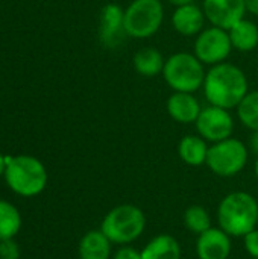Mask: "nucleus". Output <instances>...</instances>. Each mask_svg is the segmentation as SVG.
Returning <instances> with one entry per match:
<instances>
[{"label":"nucleus","mask_w":258,"mask_h":259,"mask_svg":"<svg viewBox=\"0 0 258 259\" xmlns=\"http://www.w3.org/2000/svg\"><path fill=\"white\" fill-rule=\"evenodd\" d=\"M202 90L210 105L224 109L237 108L242 99L249 93L243 70L227 61L213 65L207 71Z\"/></svg>","instance_id":"nucleus-1"},{"label":"nucleus","mask_w":258,"mask_h":259,"mask_svg":"<svg viewBox=\"0 0 258 259\" xmlns=\"http://www.w3.org/2000/svg\"><path fill=\"white\" fill-rule=\"evenodd\" d=\"M217 223L231 238H243L258 226L257 199L246 191L227 194L217 206Z\"/></svg>","instance_id":"nucleus-2"},{"label":"nucleus","mask_w":258,"mask_h":259,"mask_svg":"<svg viewBox=\"0 0 258 259\" xmlns=\"http://www.w3.org/2000/svg\"><path fill=\"white\" fill-rule=\"evenodd\" d=\"M5 181L8 187L21 197H35L47 185V170L44 164L30 155L6 156Z\"/></svg>","instance_id":"nucleus-3"},{"label":"nucleus","mask_w":258,"mask_h":259,"mask_svg":"<svg viewBox=\"0 0 258 259\" xmlns=\"http://www.w3.org/2000/svg\"><path fill=\"white\" fill-rule=\"evenodd\" d=\"M146 223V214L141 208L132 203H122L105 214L100 223V231L113 244L128 246L143 235Z\"/></svg>","instance_id":"nucleus-4"},{"label":"nucleus","mask_w":258,"mask_h":259,"mask_svg":"<svg viewBox=\"0 0 258 259\" xmlns=\"http://www.w3.org/2000/svg\"><path fill=\"white\" fill-rule=\"evenodd\" d=\"M161 74L173 91L195 93L204 87L207 73L195 53L178 52L166 59Z\"/></svg>","instance_id":"nucleus-5"},{"label":"nucleus","mask_w":258,"mask_h":259,"mask_svg":"<svg viewBox=\"0 0 258 259\" xmlns=\"http://www.w3.org/2000/svg\"><path fill=\"white\" fill-rule=\"evenodd\" d=\"M249 149L239 138L230 137L210 144L205 165L211 173L220 178H234L248 164Z\"/></svg>","instance_id":"nucleus-6"},{"label":"nucleus","mask_w":258,"mask_h":259,"mask_svg":"<svg viewBox=\"0 0 258 259\" xmlns=\"http://www.w3.org/2000/svg\"><path fill=\"white\" fill-rule=\"evenodd\" d=\"M164 20L161 0H132L125 8V30L129 38L146 39L155 35Z\"/></svg>","instance_id":"nucleus-7"},{"label":"nucleus","mask_w":258,"mask_h":259,"mask_svg":"<svg viewBox=\"0 0 258 259\" xmlns=\"http://www.w3.org/2000/svg\"><path fill=\"white\" fill-rule=\"evenodd\" d=\"M233 52V44L228 30L210 26L196 35L193 53L204 65H217L225 62Z\"/></svg>","instance_id":"nucleus-8"},{"label":"nucleus","mask_w":258,"mask_h":259,"mask_svg":"<svg viewBox=\"0 0 258 259\" xmlns=\"http://www.w3.org/2000/svg\"><path fill=\"white\" fill-rule=\"evenodd\" d=\"M195 124L198 135H201L210 144L227 140L233 137L234 132V118L230 109H224L213 105L202 108Z\"/></svg>","instance_id":"nucleus-9"},{"label":"nucleus","mask_w":258,"mask_h":259,"mask_svg":"<svg viewBox=\"0 0 258 259\" xmlns=\"http://www.w3.org/2000/svg\"><path fill=\"white\" fill-rule=\"evenodd\" d=\"M126 36L125 9L117 3H106L99 14V39L102 46L117 49Z\"/></svg>","instance_id":"nucleus-10"},{"label":"nucleus","mask_w":258,"mask_h":259,"mask_svg":"<svg viewBox=\"0 0 258 259\" xmlns=\"http://www.w3.org/2000/svg\"><path fill=\"white\" fill-rule=\"evenodd\" d=\"M204 14L211 26L230 30L234 24L245 18V0H204Z\"/></svg>","instance_id":"nucleus-11"},{"label":"nucleus","mask_w":258,"mask_h":259,"mask_svg":"<svg viewBox=\"0 0 258 259\" xmlns=\"http://www.w3.org/2000/svg\"><path fill=\"white\" fill-rule=\"evenodd\" d=\"M231 252V237L220 228L211 226L196 238V255L199 259H228Z\"/></svg>","instance_id":"nucleus-12"},{"label":"nucleus","mask_w":258,"mask_h":259,"mask_svg":"<svg viewBox=\"0 0 258 259\" xmlns=\"http://www.w3.org/2000/svg\"><path fill=\"white\" fill-rule=\"evenodd\" d=\"M207 17L204 9L195 2L176 6L172 14V26L182 36H196L204 30Z\"/></svg>","instance_id":"nucleus-13"},{"label":"nucleus","mask_w":258,"mask_h":259,"mask_svg":"<svg viewBox=\"0 0 258 259\" xmlns=\"http://www.w3.org/2000/svg\"><path fill=\"white\" fill-rule=\"evenodd\" d=\"M166 109L170 118L181 124L195 123L202 111L201 103L193 96V93H178V91H173V94L167 99Z\"/></svg>","instance_id":"nucleus-14"},{"label":"nucleus","mask_w":258,"mask_h":259,"mask_svg":"<svg viewBox=\"0 0 258 259\" xmlns=\"http://www.w3.org/2000/svg\"><path fill=\"white\" fill-rule=\"evenodd\" d=\"M141 259H181L182 249L179 241L170 234L152 237L140 250Z\"/></svg>","instance_id":"nucleus-15"},{"label":"nucleus","mask_w":258,"mask_h":259,"mask_svg":"<svg viewBox=\"0 0 258 259\" xmlns=\"http://www.w3.org/2000/svg\"><path fill=\"white\" fill-rule=\"evenodd\" d=\"M79 258L81 259H111L113 243L100 231H88L79 241Z\"/></svg>","instance_id":"nucleus-16"},{"label":"nucleus","mask_w":258,"mask_h":259,"mask_svg":"<svg viewBox=\"0 0 258 259\" xmlns=\"http://www.w3.org/2000/svg\"><path fill=\"white\" fill-rule=\"evenodd\" d=\"M208 143L201 135H184L178 143V156L189 167H201L207 162Z\"/></svg>","instance_id":"nucleus-17"},{"label":"nucleus","mask_w":258,"mask_h":259,"mask_svg":"<svg viewBox=\"0 0 258 259\" xmlns=\"http://www.w3.org/2000/svg\"><path fill=\"white\" fill-rule=\"evenodd\" d=\"M230 39L233 49L242 53H248L255 50L258 46V26L251 20H240L230 30Z\"/></svg>","instance_id":"nucleus-18"},{"label":"nucleus","mask_w":258,"mask_h":259,"mask_svg":"<svg viewBox=\"0 0 258 259\" xmlns=\"http://www.w3.org/2000/svg\"><path fill=\"white\" fill-rule=\"evenodd\" d=\"M164 62L166 59L163 53L155 47H143L132 58V65L135 71L143 77H155L161 74Z\"/></svg>","instance_id":"nucleus-19"},{"label":"nucleus","mask_w":258,"mask_h":259,"mask_svg":"<svg viewBox=\"0 0 258 259\" xmlns=\"http://www.w3.org/2000/svg\"><path fill=\"white\" fill-rule=\"evenodd\" d=\"M21 228V215L18 209L0 199V241L14 238Z\"/></svg>","instance_id":"nucleus-20"},{"label":"nucleus","mask_w":258,"mask_h":259,"mask_svg":"<svg viewBox=\"0 0 258 259\" xmlns=\"http://www.w3.org/2000/svg\"><path fill=\"white\" fill-rule=\"evenodd\" d=\"M239 121L251 132L258 131V91H249L236 108Z\"/></svg>","instance_id":"nucleus-21"},{"label":"nucleus","mask_w":258,"mask_h":259,"mask_svg":"<svg viewBox=\"0 0 258 259\" xmlns=\"http://www.w3.org/2000/svg\"><path fill=\"white\" fill-rule=\"evenodd\" d=\"M184 226L195 235H201L211 228L210 212L201 205H192L184 211Z\"/></svg>","instance_id":"nucleus-22"},{"label":"nucleus","mask_w":258,"mask_h":259,"mask_svg":"<svg viewBox=\"0 0 258 259\" xmlns=\"http://www.w3.org/2000/svg\"><path fill=\"white\" fill-rule=\"evenodd\" d=\"M20 258V247L11 240H2L0 241V259H18Z\"/></svg>","instance_id":"nucleus-23"},{"label":"nucleus","mask_w":258,"mask_h":259,"mask_svg":"<svg viewBox=\"0 0 258 259\" xmlns=\"http://www.w3.org/2000/svg\"><path fill=\"white\" fill-rule=\"evenodd\" d=\"M243 246L251 258L258 259V226L243 237Z\"/></svg>","instance_id":"nucleus-24"},{"label":"nucleus","mask_w":258,"mask_h":259,"mask_svg":"<svg viewBox=\"0 0 258 259\" xmlns=\"http://www.w3.org/2000/svg\"><path fill=\"white\" fill-rule=\"evenodd\" d=\"M113 259H141V253L140 250H135L131 244H128L120 246V249H117L113 255Z\"/></svg>","instance_id":"nucleus-25"},{"label":"nucleus","mask_w":258,"mask_h":259,"mask_svg":"<svg viewBox=\"0 0 258 259\" xmlns=\"http://www.w3.org/2000/svg\"><path fill=\"white\" fill-rule=\"evenodd\" d=\"M249 149L258 156V131H252L249 137Z\"/></svg>","instance_id":"nucleus-26"},{"label":"nucleus","mask_w":258,"mask_h":259,"mask_svg":"<svg viewBox=\"0 0 258 259\" xmlns=\"http://www.w3.org/2000/svg\"><path fill=\"white\" fill-rule=\"evenodd\" d=\"M245 5H246L248 12L258 17V0H245Z\"/></svg>","instance_id":"nucleus-27"},{"label":"nucleus","mask_w":258,"mask_h":259,"mask_svg":"<svg viewBox=\"0 0 258 259\" xmlns=\"http://www.w3.org/2000/svg\"><path fill=\"white\" fill-rule=\"evenodd\" d=\"M5 168H6V156L2 155V152H0V176L5 175Z\"/></svg>","instance_id":"nucleus-28"},{"label":"nucleus","mask_w":258,"mask_h":259,"mask_svg":"<svg viewBox=\"0 0 258 259\" xmlns=\"http://www.w3.org/2000/svg\"><path fill=\"white\" fill-rule=\"evenodd\" d=\"M169 3L175 5V6H181V5H187V3H193L195 0H167Z\"/></svg>","instance_id":"nucleus-29"},{"label":"nucleus","mask_w":258,"mask_h":259,"mask_svg":"<svg viewBox=\"0 0 258 259\" xmlns=\"http://www.w3.org/2000/svg\"><path fill=\"white\" fill-rule=\"evenodd\" d=\"M254 170H255V178H257V181H258V156H257V161H255V167H254Z\"/></svg>","instance_id":"nucleus-30"}]
</instances>
